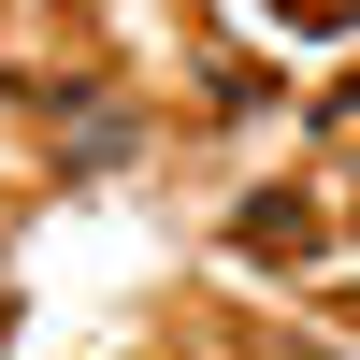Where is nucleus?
Instances as JSON below:
<instances>
[{"instance_id":"1","label":"nucleus","mask_w":360,"mask_h":360,"mask_svg":"<svg viewBox=\"0 0 360 360\" xmlns=\"http://www.w3.org/2000/svg\"><path fill=\"white\" fill-rule=\"evenodd\" d=\"M245 245L303 259V245H317V202H303V188H259V202H245Z\"/></svg>"}]
</instances>
